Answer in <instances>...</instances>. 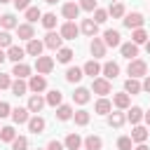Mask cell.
Segmentation results:
<instances>
[{"label":"cell","instance_id":"obj_1","mask_svg":"<svg viewBox=\"0 0 150 150\" xmlns=\"http://www.w3.org/2000/svg\"><path fill=\"white\" fill-rule=\"evenodd\" d=\"M127 73H129V77H134V80L145 77V75H148V63H145L143 59H134V61H129Z\"/></svg>","mask_w":150,"mask_h":150},{"label":"cell","instance_id":"obj_2","mask_svg":"<svg viewBox=\"0 0 150 150\" xmlns=\"http://www.w3.org/2000/svg\"><path fill=\"white\" fill-rule=\"evenodd\" d=\"M122 23H124L129 30H136V28H143L145 19H143V14H141V12H129V14H124V16H122Z\"/></svg>","mask_w":150,"mask_h":150},{"label":"cell","instance_id":"obj_3","mask_svg":"<svg viewBox=\"0 0 150 150\" xmlns=\"http://www.w3.org/2000/svg\"><path fill=\"white\" fill-rule=\"evenodd\" d=\"M91 91L98 94L101 98L108 96V94H110V80H105V77H94V82H91Z\"/></svg>","mask_w":150,"mask_h":150},{"label":"cell","instance_id":"obj_4","mask_svg":"<svg viewBox=\"0 0 150 150\" xmlns=\"http://www.w3.org/2000/svg\"><path fill=\"white\" fill-rule=\"evenodd\" d=\"M42 42H45V47H49V49H54V52L63 47V38H61L56 30H47V35H45Z\"/></svg>","mask_w":150,"mask_h":150},{"label":"cell","instance_id":"obj_5","mask_svg":"<svg viewBox=\"0 0 150 150\" xmlns=\"http://www.w3.org/2000/svg\"><path fill=\"white\" fill-rule=\"evenodd\" d=\"M52 68H54V59H52V56H38V59H35V70H38V75H47V73H52Z\"/></svg>","mask_w":150,"mask_h":150},{"label":"cell","instance_id":"obj_6","mask_svg":"<svg viewBox=\"0 0 150 150\" xmlns=\"http://www.w3.org/2000/svg\"><path fill=\"white\" fill-rule=\"evenodd\" d=\"M103 45L105 47H120L122 45V35H120V30H112V28H108L105 33H103Z\"/></svg>","mask_w":150,"mask_h":150},{"label":"cell","instance_id":"obj_7","mask_svg":"<svg viewBox=\"0 0 150 150\" xmlns=\"http://www.w3.org/2000/svg\"><path fill=\"white\" fill-rule=\"evenodd\" d=\"M45 89H47V80H45V75H30V80H28V91L40 94V91H45Z\"/></svg>","mask_w":150,"mask_h":150},{"label":"cell","instance_id":"obj_8","mask_svg":"<svg viewBox=\"0 0 150 150\" xmlns=\"http://www.w3.org/2000/svg\"><path fill=\"white\" fill-rule=\"evenodd\" d=\"M112 105H115L117 110H129L131 96H129L127 91H117V94H112Z\"/></svg>","mask_w":150,"mask_h":150},{"label":"cell","instance_id":"obj_9","mask_svg":"<svg viewBox=\"0 0 150 150\" xmlns=\"http://www.w3.org/2000/svg\"><path fill=\"white\" fill-rule=\"evenodd\" d=\"M61 14H63L66 21H75V19L80 16V5H77V2H66V5L61 7Z\"/></svg>","mask_w":150,"mask_h":150},{"label":"cell","instance_id":"obj_10","mask_svg":"<svg viewBox=\"0 0 150 150\" xmlns=\"http://www.w3.org/2000/svg\"><path fill=\"white\" fill-rule=\"evenodd\" d=\"M77 33H80V28L75 26V21H66V23L61 26V30H59V35H61L63 40H75Z\"/></svg>","mask_w":150,"mask_h":150},{"label":"cell","instance_id":"obj_11","mask_svg":"<svg viewBox=\"0 0 150 150\" xmlns=\"http://www.w3.org/2000/svg\"><path fill=\"white\" fill-rule=\"evenodd\" d=\"M105 45H103V40L101 38H91V42H89V52H91V56L94 59H103L105 56Z\"/></svg>","mask_w":150,"mask_h":150},{"label":"cell","instance_id":"obj_12","mask_svg":"<svg viewBox=\"0 0 150 150\" xmlns=\"http://www.w3.org/2000/svg\"><path fill=\"white\" fill-rule=\"evenodd\" d=\"M101 73H103L105 80H115V77L120 75V63H117V61H105V63L101 66Z\"/></svg>","mask_w":150,"mask_h":150},{"label":"cell","instance_id":"obj_13","mask_svg":"<svg viewBox=\"0 0 150 150\" xmlns=\"http://www.w3.org/2000/svg\"><path fill=\"white\" fill-rule=\"evenodd\" d=\"M45 105H47V101H45L40 94H30V98H28V105H26V108H28V112L38 115V112H40Z\"/></svg>","mask_w":150,"mask_h":150},{"label":"cell","instance_id":"obj_14","mask_svg":"<svg viewBox=\"0 0 150 150\" xmlns=\"http://www.w3.org/2000/svg\"><path fill=\"white\" fill-rule=\"evenodd\" d=\"M42 49H45V42L42 40H38V38H33V40H28V45H26V54L28 56H42Z\"/></svg>","mask_w":150,"mask_h":150},{"label":"cell","instance_id":"obj_15","mask_svg":"<svg viewBox=\"0 0 150 150\" xmlns=\"http://www.w3.org/2000/svg\"><path fill=\"white\" fill-rule=\"evenodd\" d=\"M26 124H28V131H30V134H42V131H45V127H47L45 117H40V115H33Z\"/></svg>","mask_w":150,"mask_h":150},{"label":"cell","instance_id":"obj_16","mask_svg":"<svg viewBox=\"0 0 150 150\" xmlns=\"http://www.w3.org/2000/svg\"><path fill=\"white\" fill-rule=\"evenodd\" d=\"M148 136H150V131H148V127H143V124H136L134 129H131V141L134 143H145L148 141Z\"/></svg>","mask_w":150,"mask_h":150},{"label":"cell","instance_id":"obj_17","mask_svg":"<svg viewBox=\"0 0 150 150\" xmlns=\"http://www.w3.org/2000/svg\"><path fill=\"white\" fill-rule=\"evenodd\" d=\"M120 54H122L124 59L134 61V59L138 56V45H134V42H122V45H120Z\"/></svg>","mask_w":150,"mask_h":150},{"label":"cell","instance_id":"obj_18","mask_svg":"<svg viewBox=\"0 0 150 150\" xmlns=\"http://www.w3.org/2000/svg\"><path fill=\"white\" fill-rule=\"evenodd\" d=\"M12 120H14V124H26L28 120H30V112H28V108H12Z\"/></svg>","mask_w":150,"mask_h":150},{"label":"cell","instance_id":"obj_19","mask_svg":"<svg viewBox=\"0 0 150 150\" xmlns=\"http://www.w3.org/2000/svg\"><path fill=\"white\" fill-rule=\"evenodd\" d=\"M16 35L21 38V40H33L35 38V30H33V23H19L16 26Z\"/></svg>","mask_w":150,"mask_h":150},{"label":"cell","instance_id":"obj_20","mask_svg":"<svg viewBox=\"0 0 150 150\" xmlns=\"http://www.w3.org/2000/svg\"><path fill=\"white\" fill-rule=\"evenodd\" d=\"M23 56H26V49H23V47H19V45H12V47L7 49V59H9V61H14V63H21V61H23Z\"/></svg>","mask_w":150,"mask_h":150},{"label":"cell","instance_id":"obj_21","mask_svg":"<svg viewBox=\"0 0 150 150\" xmlns=\"http://www.w3.org/2000/svg\"><path fill=\"white\" fill-rule=\"evenodd\" d=\"M82 73H84V75H89V77L94 80L96 75H101V63H98L96 59H91V61H87V63L82 66Z\"/></svg>","mask_w":150,"mask_h":150},{"label":"cell","instance_id":"obj_22","mask_svg":"<svg viewBox=\"0 0 150 150\" xmlns=\"http://www.w3.org/2000/svg\"><path fill=\"white\" fill-rule=\"evenodd\" d=\"M9 75H14L16 80H26V77H30V66H26L23 61L21 63H14V68H12Z\"/></svg>","mask_w":150,"mask_h":150},{"label":"cell","instance_id":"obj_23","mask_svg":"<svg viewBox=\"0 0 150 150\" xmlns=\"http://www.w3.org/2000/svg\"><path fill=\"white\" fill-rule=\"evenodd\" d=\"M89 98H91V91H89L87 87H77V89H75V94H73V101H75L77 105L89 103Z\"/></svg>","mask_w":150,"mask_h":150},{"label":"cell","instance_id":"obj_24","mask_svg":"<svg viewBox=\"0 0 150 150\" xmlns=\"http://www.w3.org/2000/svg\"><path fill=\"white\" fill-rule=\"evenodd\" d=\"M45 101H47V105H52V108H59V105L63 103V94H61L59 89H52V91H47Z\"/></svg>","mask_w":150,"mask_h":150},{"label":"cell","instance_id":"obj_25","mask_svg":"<svg viewBox=\"0 0 150 150\" xmlns=\"http://www.w3.org/2000/svg\"><path fill=\"white\" fill-rule=\"evenodd\" d=\"M63 148H66V150H80V148H82V138H80V134H68L66 141H63Z\"/></svg>","mask_w":150,"mask_h":150},{"label":"cell","instance_id":"obj_26","mask_svg":"<svg viewBox=\"0 0 150 150\" xmlns=\"http://www.w3.org/2000/svg\"><path fill=\"white\" fill-rule=\"evenodd\" d=\"M82 145H84V150H101V148H103V141H101V136L89 134V136L82 141Z\"/></svg>","mask_w":150,"mask_h":150},{"label":"cell","instance_id":"obj_27","mask_svg":"<svg viewBox=\"0 0 150 150\" xmlns=\"http://www.w3.org/2000/svg\"><path fill=\"white\" fill-rule=\"evenodd\" d=\"M80 33H84V35H89V38H96V33H98V26H96L91 19H82Z\"/></svg>","mask_w":150,"mask_h":150},{"label":"cell","instance_id":"obj_28","mask_svg":"<svg viewBox=\"0 0 150 150\" xmlns=\"http://www.w3.org/2000/svg\"><path fill=\"white\" fill-rule=\"evenodd\" d=\"M82 77H84V73H82V68H77V66H70V68L66 70V82H70V84L80 82Z\"/></svg>","mask_w":150,"mask_h":150},{"label":"cell","instance_id":"obj_29","mask_svg":"<svg viewBox=\"0 0 150 150\" xmlns=\"http://www.w3.org/2000/svg\"><path fill=\"white\" fill-rule=\"evenodd\" d=\"M127 120L136 127V124H141V120H143V108L141 105H131L129 108V112H127Z\"/></svg>","mask_w":150,"mask_h":150},{"label":"cell","instance_id":"obj_30","mask_svg":"<svg viewBox=\"0 0 150 150\" xmlns=\"http://www.w3.org/2000/svg\"><path fill=\"white\" fill-rule=\"evenodd\" d=\"M110 110H112V103H110L105 96H103V98H98V101H96V105H94V112H96V115H108Z\"/></svg>","mask_w":150,"mask_h":150},{"label":"cell","instance_id":"obj_31","mask_svg":"<svg viewBox=\"0 0 150 150\" xmlns=\"http://www.w3.org/2000/svg\"><path fill=\"white\" fill-rule=\"evenodd\" d=\"M124 122H127V115H124V112H120V110H117V112H108V124H110V127L120 129Z\"/></svg>","mask_w":150,"mask_h":150},{"label":"cell","instance_id":"obj_32","mask_svg":"<svg viewBox=\"0 0 150 150\" xmlns=\"http://www.w3.org/2000/svg\"><path fill=\"white\" fill-rule=\"evenodd\" d=\"M0 26H2V30H12L19 26V21L14 14H0Z\"/></svg>","mask_w":150,"mask_h":150},{"label":"cell","instance_id":"obj_33","mask_svg":"<svg viewBox=\"0 0 150 150\" xmlns=\"http://www.w3.org/2000/svg\"><path fill=\"white\" fill-rule=\"evenodd\" d=\"M124 14H127V9H124L122 2H110V7H108V16H112V19H122Z\"/></svg>","mask_w":150,"mask_h":150},{"label":"cell","instance_id":"obj_34","mask_svg":"<svg viewBox=\"0 0 150 150\" xmlns=\"http://www.w3.org/2000/svg\"><path fill=\"white\" fill-rule=\"evenodd\" d=\"M124 91H127L129 96H136V94H141L143 89H141V82H138V80H134V77H129V80L124 82Z\"/></svg>","mask_w":150,"mask_h":150},{"label":"cell","instance_id":"obj_35","mask_svg":"<svg viewBox=\"0 0 150 150\" xmlns=\"http://www.w3.org/2000/svg\"><path fill=\"white\" fill-rule=\"evenodd\" d=\"M56 120H61V122L73 120V108H70L68 103H61V105L56 108Z\"/></svg>","mask_w":150,"mask_h":150},{"label":"cell","instance_id":"obj_36","mask_svg":"<svg viewBox=\"0 0 150 150\" xmlns=\"http://www.w3.org/2000/svg\"><path fill=\"white\" fill-rule=\"evenodd\" d=\"M9 89H12V94H14V96H23V94L28 91V82H26V80H14Z\"/></svg>","mask_w":150,"mask_h":150},{"label":"cell","instance_id":"obj_37","mask_svg":"<svg viewBox=\"0 0 150 150\" xmlns=\"http://www.w3.org/2000/svg\"><path fill=\"white\" fill-rule=\"evenodd\" d=\"M70 59H73V49H70V47L56 49V61H59V63H70Z\"/></svg>","mask_w":150,"mask_h":150},{"label":"cell","instance_id":"obj_38","mask_svg":"<svg viewBox=\"0 0 150 150\" xmlns=\"http://www.w3.org/2000/svg\"><path fill=\"white\" fill-rule=\"evenodd\" d=\"M89 117H91V115H89L87 110H75V112H73V120H75L77 127H87V124H89Z\"/></svg>","mask_w":150,"mask_h":150},{"label":"cell","instance_id":"obj_39","mask_svg":"<svg viewBox=\"0 0 150 150\" xmlns=\"http://www.w3.org/2000/svg\"><path fill=\"white\" fill-rule=\"evenodd\" d=\"M91 14H94V16H91V21H94L96 26H101V23H105V21H108V9H101V7H96Z\"/></svg>","mask_w":150,"mask_h":150},{"label":"cell","instance_id":"obj_40","mask_svg":"<svg viewBox=\"0 0 150 150\" xmlns=\"http://www.w3.org/2000/svg\"><path fill=\"white\" fill-rule=\"evenodd\" d=\"M40 21H42V26H45L47 30H54V28H56V14H54V12L42 14V19H40Z\"/></svg>","mask_w":150,"mask_h":150},{"label":"cell","instance_id":"obj_41","mask_svg":"<svg viewBox=\"0 0 150 150\" xmlns=\"http://www.w3.org/2000/svg\"><path fill=\"white\" fill-rule=\"evenodd\" d=\"M131 42H134V45H145V42H148V33H145L143 28L131 30Z\"/></svg>","mask_w":150,"mask_h":150},{"label":"cell","instance_id":"obj_42","mask_svg":"<svg viewBox=\"0 0 150 150\" xmlns=\"http://www.w3.org/2000/svg\"><path fill=\"white\" fill-rule=\"evenodd\" d=\"M38 19H42L40 7H28V9H26V23H35Z\"/></svg>","mask_w":150,"mask_h":150},{"label":"cell","instance_id":"obj_43","mask_svg":"<svg viewBox=\"0 0 150 150\" xmlns=\"http://www.w3.org/2000/svg\"><path fill=\"white\" fill-rule=\"evenodd\" d=\"M16 138V131H14V127H2L0 129V141H5V143H12Z\"/></svg>","mask_w":150,"mask_h":150},{"label":"cell","instance_id":"obj_44","mask_svg":"<svg viewBox=\"0 0 150 150\" xmlns=\"http://www.w3.org/2000/svg\"><path fill=\"white\" fill-rule=\"evenodd\" d=\"M12 150H28V138L26 136H16L12 141Z\"/></svg>","mask_w":150,"mask_h":150},{"label":"cell","instance_id":"obj_45","mask_svg":"<svg viewBox=\"0 0 150 150\" xmlns=\"http://www.w3.org/2000/svg\"><path fill=\"white\" fill-rule=\"evenodd\" d=\"M12 45H14V42H12V33H9V30H2V33H0V49H5V47L9 49Z\"/></svg>","mask_w":150,"mask_h":150},{"label":"cell","instance_id":"obj_46","mask_svg":"<svg viewBox=\"0 0 150 150\" xmlns=\"http://www.w3.org/2000/svg\"><path fill=\"white\" fill-rule=\"evenodd\" d=\"M117 148H120V150H131V148H134V141H131L129 136H120V138H117Z\"/></svg>","mask_w":150,"mask_h":150},{"label":"cell","instance_id":"obj_47","mask_svg":"<svg viewBox=\"0 0 150 150\" xmlns=\"http://www.w3.org/2000/svg\"><path fill=\"white\" fill-rule=\"evenodd\" d=\"M77 5H80V9H84V12H94V9H96V0H80Z\"/></svg>","mask_w":150,"mask_h":150},{"label":"cell","instance_id":"obj_48","mask_svg":"<svg viewBox=\"0 0 150 150\" xmlns=\"http://www.w3.org/2000/svg\"><path fill=\"white\" fill-rule=\"evenodd\" d=\"M9 115H12L9 103H7V101H0V120H5V117H9Z\"/></svg>","mask_w":150,"mask_h":150},{"label":"cell","instance_id":"obj_49","mask_svg":"<svg viewBox=\"0 0 150 150\" xmlns=\"http://www.w3.org/2000/svg\"><path fill=\"white\" fill-rule=\"evenodd\" d=\"M12 87V77L7 73H0V89H9Z\"/></svg>","mask_w":150,"mask_h":150},{"label":"cell","instance_id":"obj_50","mask_svg":"<svg viewBox=\"0 0 150 150\" xmlns=\"http://www.w3.org/2000/svg\"><path fill=\"white\" fill-rule=\"evenodd\" d=\"M47 150H66V148H63V143H61V141H56V138H52V141L47 143Z\"/></svg>","mask_w":150,"mask_h":150},{"label":"cell","instance_id":"obj_51","mask_svg":"<svg viewBox=\"0 0 150 150\" xmlns=\"http://www.w3.org/2000/svg\"><path fill=\"white\" fill-rule=\"evenodd\" d=\"M12 2H14V7L21 9V12H26V9L30 7V0H12Z\"/></svg>","mask_w":150,"mask_h":150},{"label":"cell","instance_id":"obj_52","mask_svg":"<svg viewBox=\"0 0 150 150\" xmlns=\"http://www.w3.org/2000/svg\"><path fill=\"white\" fill-rule=\"evenodd\" d=\"M141 89H143V91H148V94H150V75H145V80H143V82H141Z\"/></svg>","mask_w":150,"mask_h":150},{"label":"cell","instance_id":"obj_53","mask_svg":"<svg viewBox=\"0 0 150 150\" xmlns=\"http://www.w3.org/2000/svg\"><path fill=\"white\" fill-rule=\"evenodd\" d=\"M131 150H150L145 143H136V148H131Z\"/></svg>","mask_w":150,"mask_h":150},{"label":"cell","instance_id":"obj_54","mask_svg":"<svg viewBox=\"0 0 150 150\" xmlns=\"http://www.w3.org/2000/svg\"><path fill=\"white\" fill-rule=\"evenodd\" d=\"M143 120H145V124L150 127V110H143Z\"/></svg>","mask_w":150,"mask_h":150},{"label":"cell","instance_id":"obj_55","mask_svg":"<svg viewBox=\"0 0 150 150\" xmlns=\"http://www.w3.org/2000/svg\"><path fill=\"white\" fill-rule=\"evenodd\" d=\"M5 61H7V54H5L2 49H0V63H5Z\"/></svg>","mask_w":150,"mask_h":150},{"label":"cell","instance_id":"obj_56","mask_svg":"<svg viewBox=\"0 0 150 150\" xmlns=\"http://www.w3.org/2000/svg\"><path fill=\"white\" fill-rule=\"evenodd\" d=\"M145 52L150 54V38H148V42H145Z\"/></svg>","mask_w":150,"mask_h":150},{"label":"cell","instance_id":"obj_57","mask_svg":"<svg viewBox=\"0 0 150 150\" xmlns=\"http://www.w3.org/2000/svg\"><path fill=\"white\" fill-rule=\"evenodd\" d=\"M45 2H47V5H56L59 0H45Z\"/></svg>","mask_w":150,"mask_h":150},{"label":"cell","instance_id":"obj_58","mask_svg":"<svg viewBox=\"0 0 150 150\" xmlns=\"http://www.w3.org/2000/svg\"><path fill=\"white\" fill-rule=\"evenodd\" d=\"M7 2H12V0H0V5H7Z\"/></svg>","mask_w":150,"mask_h":150},{"label":"cell","instance_id":"obj_59","mask_svg":"<svg viewBox=\"0 0 150 150\" xmlns=\"http://www.w3.org/2000/svg\"><path fill=\"white\" fill-rule=\"evenodd\" d=\"M112 2H120V0H112Z\"/></svg>","mask_w":150,"mask_h":150},{"label":"cell","instance_id":"obj_60","mask_svg":"<svg viewBox=\"0 0 150 150\" xmlns=\"http://www.w3.org/2000/svg\"><path fill=\"white\" fill-rule=\"evenodd\" d=\"M38 150H42V148H38Z\"/></svg>","mask_w":150,"mask_h":150},{"label":"cell","instance_id":"obj_61","mask_svg":"<svg viewBox=\"0 0 150 150\" xmlns=\"http://www.w3.org/2000/svg\"><path fill=\"white\" fill-rule=\"evenodd\" d=\"M0 129H2V127H0Z\"/></svg>","mask_w":150,"mask_h":150}]
</instances>
